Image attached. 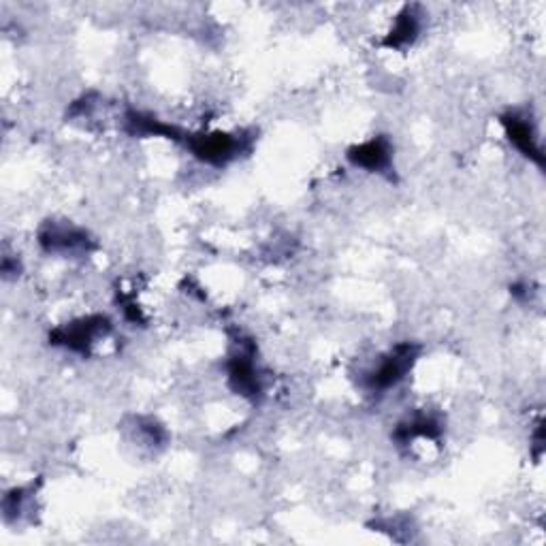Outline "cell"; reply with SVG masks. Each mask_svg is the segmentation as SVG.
Returning a JSON list of instances; mask_svg holds the SVG:
<instances>
[{
	"mask_svg": "<svg viewBox=\"0 0 546 546\" xmlns=\"http://www.w3.org/2000/svg\"><path fill=\"white\" fill-rule=\"evenodd\" d=\"M387 158H389L387 149L380 143H376V141L363 145L359 149V154L354 156L357 162H361L363 167H369V169H382L387 164Z\"/></svg>",
	"mask_w": 546,
	"mask_h": 546,
	"instance_id": "6da1fadb",
	"label": "cell"
}]
</instances>
